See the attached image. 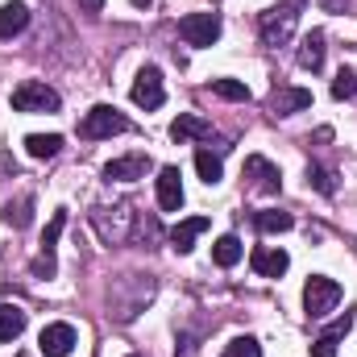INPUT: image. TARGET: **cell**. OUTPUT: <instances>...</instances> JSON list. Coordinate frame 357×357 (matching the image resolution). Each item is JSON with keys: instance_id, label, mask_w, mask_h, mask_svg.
<instances>
[{"instance_id": "obj_1", "label": "cell", "mask_w": 357, "mask_h": 357, "mask_svg": "<svg viewBox=\"0 0 357 357\" xmlns=\"http://www.w3.org/2000/svg\"><path fill=\"white\" fill-rule=\"evenodd\" d=\"M303 8H307V0H278V4H270L266 13H258V38H262V46H270V50L287 46Z\"/></svg>"}, {"instance_id": "obj_2", "label": "cell", "mask_w": 357, "mask_h": 357, "mask_svg": "<svg viewBox=\"0 0 357 357\" xmlns=\"http://www.w3.org/2000/svg\"><path fill=\"white\" fill-rule=\"evenodd\" d=\"M142 225V216L133 212V204H112V208H91V229L100 233L104 245H129L133 241V229Z\"/></svg>"}, {"instance_id": "obj_3", "label": "cell", "mask_w": 357, "mask_h": 357, "mask_svg": "<svg viewBox=\"0 0 357 357\" xmlns=\"http://www.w3.org/2000/svg\"><path fill=\"white\" fill-rule=\"evenodd\" d=\"M341 282L337 278H328V274H312L307 282H303V312L312 316V320H324L337 303H341Z\"/></svg>"}, {"instance_id": "obj_4", "label": "cell", "mask_w": 357, "mask_h": 357, "mask_svg": "<svg viewBox=\"0 0 357 357\" xmlns=\"http://www.w3.org/2000/svg\"><path fill=\"white\" fill-rule=\"evenodd\" d=\"M133 125H129V116L125 112H116L112 104H96L84 112V121H79V137H88V142H100V137H112V133H129Z\"/></svg>"}, {"instance_id": "obj_5", "label": "cell", "mask_w": 357, "mask_h": 357, "mask_svg": "<svg viewBox=\"0 0 357 357\" xmlns=\"http://www.w3.org/2000/svg\"><path fill=\"white\" fill-rule=\"evenodd\" d=\"M63 229H67V208H59L54 216H50V225H46V233H42V254L29 262V274L33 278H54V250H59V237H63Z\"/></svg>"}, {"instance_id": "obj_6", "label": "cell", "mask_w": 357, "mask_h": 357, "mask_svg": "<svg viewBox=\"0 0 357 357\" xmlns=\"http://www.w3.org/2000/svg\"><path fill=\"white\" fill-rule=\"evenodd\" d=\"M59 91L38 84V79H25L13 88V112H59Z\"/></svg>"}, {"instance_id": "obj_7", "label": "cell", "mask_w": 357, "mask_h": 357, "mask_svg": "<svg viewBox=\"0 0 357 357\" xmlns=\"http://www.w3.org/2000/svg\"><path fill=\"white\" fill-rule=\"evenodd\" d=\"M178 33H183L187 46L204 50V46H212V42L220 38V17H216V13H187V17L178 21Z\"/></svg>"}, {"instance_id": "obj_8", "label": "cell", "mask_w": 357, "mask_h": 357, "mask_svg": "<svg viewBox=\"0 0 357 357\" xmlns=\"http://www.w3.org/2000/svg\"><path fill=\"white\" fill-rule=\"evenodd\" d=\"M133 104L137 108H146V112H154V108H162V100H167V88H162V71L150 63V67H142L137 71V79H133Z\"/></svg>"}, {"instance_id": "obj_9", "label": "cell", "mask_w": 357, "mask_h": 357, "mask_svg": "<svg viewBox=\"0 0 357 357\" xmlns=\"http://www.w3.org/2000/svg\"><path fill=\"white\" fill-rule=\"evenodd\" d=\"M241 175H245V183H250L258 195H278V191H282V175H278V167H274L270 158H262V154H250Z\"/></svg>"}, {"instance_id": "obj_10", "label": "cell", "mask_w": 357, "mask_h": 357, "mask_svg": "<svg viewBox=\"0 0 357 357\" xmlns=\"http://www.w3.org/2000/svg\"><path fill=\"white\" fill-rule=\"evenodd\" d=\"M75 345H79V337H75V328H71L67 320L46 324V328H42V337H38V349H42L46 357H67Z\"/></svg>"}, {"instance_id": "obj_11", "label": "cell", "mask_w": 357, "mask_h": 357, "mask_svg": "<svg viewBox=\"0 0 357 357\" xmlns=\"http://www.w3.org/2000/svg\"><path fill=\"white\" fill-rule=\"evenodd\" d=\"M150 171H154L150 154H125V158H112L104 167V178L108 183H137V178H146Z\"/></svg>"}, {"instance_id": "obj_12", "label": "cell", "mask_w": 357, "mask_h": 357, "mask_svg": "<svg viewBox=\"0 0 357 357\" xmlns=\"http://www.w3.org/2000/svg\"><path fill=\"white\" fill-rule=\"evenodd\" d=\"M303 108H312V91L307 88H287V84H278V88L270 91V112H274V116H295V112H303Z\"/></svg>"}, {"instance_id": "obj_13", "label": "cell", "mask_w": 357, "mask_h": 357, "mask_svg": "<svg viewBox=\"0 0 357 357\" xmlns=\"http://www.w3.org/2000/svg\"><path fill=\"white\" fill-rule=\"evenodd\" d=\"M158 208L162 212H178L183 208V178H178V167H158Z\"/></svg>"}, {"instance_id": "obj_14", "label": "cell", "mask_w": 357, "mask_h": 357, "mask_svg": "<svg viewBox=\"0 0 357 357\" xmlns=\"http://www.w3.org/2000/svg\"><path fill=\"white\" fill-rule=\"evenodd\" d=\"M250 266H254V274H262V278H282L287 266H291V258H287V250H278V245H258V250L250 254Z\"/></svg>"}, {"instance_id": "obj_15", "label": "cell", "mask_w": 357, "mask_h": 357, "mask_svg": "<svg viewBox=\"0 0 357 357\" xmlns=\"http://www.w3.org/2000/svg\"><path fill=\"white\" fill-rule=\"evenodd\" d=\"M204 137H212V125L195 112H178L175 125H171V142L183 146V142H204Z\"/></svg>"}, {"instance_id": "obj_16", "label": "cell", "mask_w": 357, "mask_h": 357, "mask_svg": "<svg viewBox=\"0 0 357 357\" xmlns=\"http://www.w3.org/2000/svg\"><path fill=\"white\" fill-rule=\"evenodd\" d=\"M25 25H29V4H25V0H8V4H0V42L25 33Z\"/></svg>"}, {"instance_id": "obj_17", "label": "cell", "mask_w": 357, "mask_h": 357, "mask_svg": "<svg viewBox=\"0 0 357 357\" xmlns=\"http://www.w3.org/2000/svg\"><path fill=\"white\" fill-rule=\"evenodd\" d=\"M199 233H208V216H187V220H178L175 229H171V250H175V254H191Z\"/></svg>"}, {"instance_id": "obj_18", "label": "cell", "mask_w": 357, "mask_h": 357, "mask_svg": "<svg viewBox=\"0 0 357 357\" xmlns=\"http://www.w3.org/2000/svg\"><path fill=\"white\" fill-rule=\"evenodd\" d=\"M324 42H328V38H324V29H312V33L299 42V54H295V59H299V67H303V71H312V75H316V71L324 67Z\"/></svg>"}, {"instance_id": "obj_19", "label": "cell", "mask_w": 357, "mask_h": 357, "mask_svg": "<svg viewBox=\"0 0 357 357\" xmlns=\"http://www.w3.org/2000/svg\"><path fill=\"white\" fill-rule=\"evenodd\" d=\"M349 328H354V312H345V316H341L328 333H320V337L312 341V357H337V341H341Z\"/></svg>"}, {"instance_id": "obj_20", "label": "cell", "mask_w": 357, "mask_h": 357, "mask_svg": "<svg viewBox=\"0 0 357 357\" xmlns=\"http://www.w3.org/2000/svg\"><path fill=\"white\" fill-rule=\"evenodd\" d=\"M25 312L17 307V303H0V341H17L21 333H25Z\"/></svg>"}, {"instance_id": "obj_21", "label": "cell", "mask_w": 357, "mask_h": 357, "mask_svg": "<svg viewBox=\"0 0 357 357\" xmlns=\"http://www.w3.org/2000/svg\"><path fill=\"white\" fill-rule=\"evenodd\" d=\"M29 220H33V195H21V199L4 204V225L8 229H29Z\"/></svg>"}, {"instance_id": "obj_22", "label": "cell", "mask_w": 357, "mask_h": 357, "mask_svg": "<svg viewBox=\"0 0 357 357\" xmlns=\"http://www.w3.org/2000/svg\"><path fill=\"white\" fill-rule=\"evenodd\" d=\"M195 171H199V178H204L208 187H216V183L225 178V167H220V154H212L208 146H199V150H195Z\"/></svg>"}, {"instance_id": "obj_23", "label": "cell", "mask_w": 357, "mask_h": 357, "mask_svg": "<svg viewBox=\"0 0 357 357\" xmlns=\"http://www.w3.org/2000/svg\"><path fill=\"white\" fill-rule=\"evenodd\" d=\"M25 150H29V158H54L63 150V137L59 133H29L25 137Z\"/></svg>"}, {"instance_id": "obj_24", "label": "cell", "mask_w": 357, "mask_h": 357, "mask_svg": "<svg viewBox=\"0 0 357 357\" xmlns=\"http://www.w3.org/2000/svg\"><path fill=\"white\" fill-rule=\"evenodd\" d=\"M295 220H291V212H278V208H262V212H254V229L258 233H287Z\"/></svg>"}, {"instance_id": "obj_25", "label": "cell", "mask_w": 357, "mask_h": 357, "mask_svg": "<svg viewBox=\"0 0 357 357\" xmlns=\"http://www.w3.org/2000/svg\"><path fill=\"white\" fill-rule=\"evenodd\" d=\"M241 254H245V250H241V241H237L233 233H225V237L212 245V262H216V266H225V270L237 266V262H241Z\"/></svg>"}, {"instance_id": "obj_26", "label": "cell", "mask_w": 357, "mask_h": 357, "mask_svg": "<svg viewBox=\"0 0 357 357\" xmlns=\"http://www.w3.org/2000/svg\"><path fill=\"white\" fill-rule=\"evenodd\" d=\"M333 100H357V67H341L333 79Z\"/></svg>"}, {"instance_id": "obj_27", "label": "cell", "mask_w": 357, "mask_h": 357, "mask_svg": "<svg viewBox=\"0 0 357 357\" xmlns=\"http://www.w3.org/2000/svg\"><path fill=\"white\" fill-rule=\"evenodd\" d=\"M307 187H316L320 195H337V178H333L328 167H320V162H312V167H307Z\"/></svg>"}, {"instance_id": "obj_28", "label": "cell", "mask_w": 357, "mask_h": 357, "mask_svg": "<svg viewBox=\"0 0 357 357\" xmlns=\"http://www.w3.org/2000/svg\"><path fill=\"white\" fill-rule=\"evenodd\" d=\"M212 91H216L220 100H233V104H245V100H250V88H245L241 79H212Z\"/></svg>"}, {"instance_id": "obj_29", "label": "cell", "mask_w": 357, "mask_h": 357, "mask_svg": "<svg viewBox=\"0 0 357 357\" xmlns=\"http://www.w3.org/2000/svg\"><path fill=\"white\" fill-rule=\"evenodd\" d=\"M225 357H262V345H258L254 337H233V341L225 345Z\"/></svg>"}, {"instance_id": "obj_30", "label": "cell", "mask_w": 357, "mask_h": 357, "mask_svg": "<svg viewBox=\"0 0 357 357\" xmlns=\"http://www.w3.org/2000/svg\"><path fill=\"white\" fill-rule=\"evenodd\" d=\"M79 8H84V13H100V8H104V0H79Z\"/></svg>"}, {"instance_id": "obj_31", "label": "cell", "mask_w": 357, "mask_h": 357, "mask_svg": "<svg viewBox=\"0 0 357 357\" xmlns=\"http://www.w3.org/2000/svg\"><path fill=\"white\" fill-rule=\"evenodd\" d=\"M129 4H133V8H150L154 0H129Z\"/></svg>"}, {"instance_id": "obj_32", "label": "cell", "mask_w": 357, "mask_h": 357, "mask_svg": "<svg viewBox=\"0 0 357 357\" xmlns=\"http://www.w3.org/2000/svg\"><path fill=\"white\" fill-rule=\"evenodd\" d=\"M129 357H137V354H129Z\"/></svg>"}]
</instances>
